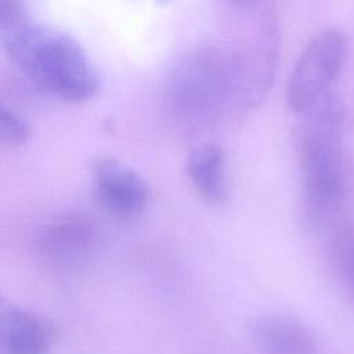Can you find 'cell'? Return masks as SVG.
<instances>
[{"label":"cell","mask_w":354,"mask_h":354,"mask_svg":"<svg viewBox=\"0 0 354 354\" xmlns=\"http://www.w3.org/2000/svg\"><path fill=\"white\" fill-rule=\"evenodd\" d=\"M299 134L303 214L308 228L336 223L347 196V169L342 142L344 106L325 94L306 113Z\"/></svg>","instance_id":"cell-1"},{"label":"cell","mask_w":354,"mask_h":354,"mask_svg":"<svg viewBox=\"0 0 354 354\" xmlns=\"http://www.w3.org/2000/svg\"><path fill=\"white\" fill-rule=\"evenodd\" d=\"M12 64L37 87L68 102L91 98L98 88L97 72L83 47L50 26L26 24L6 35Z\"/></svg>","instance_id":"cell-2"},{"label":"cell","mask_w":354,"mask_h":354,"mask_svg":"<svg viewBox=\"0 0 354 354\" xmlns=\"http://www.w3.org/2000/svg\"><path fill=\"white\" fill-rule=\"evenodd\" d=\"M242 65L216 47L198 48L171 69L163 104L170 118L185 129L214 123L239 93Z\"/></svg>","instance_id":"cell-3"},{"label":"cell","mask_w":354,"mask_h":354,"mask_svg":"<svg viewBox=\"0 0 354 354\" xmlns=\"http://www.w3.org/2000/svg\"><path fill=\"white\" fill-rule=\"evenodd\" d=\"M347 54L346 35L337 28H328L311 39L299 55L286 87L290 109L306 113L340 73Z\"/></svg>","instance_id":"cell-4"},{"label":"cell","mask_w":354,"mask_h":354,"mask_svg":"<svg viewBox=\"0 0 354 354\" xmlns=\"http://www.w3.org/2000/svg\"><path fill=\"white\" fill-rule=\"evenodd\" d=\"M93 194L108 213L133 218L145 213L151 192L144 178L123 162L104 156L91 166Z\"/></svg>","instance_id":"cell-5"},{"label":"cell","mask_w":354,"mask_h":354,"mask_svg":"<svg viewBox=\"0 0 354 354\" xmlns=\"http://www.w3.org/2000/svg\"><path fill=\"white\" fill-rule=\"evenodd\" d=\"M97 238V227L90 217L68 213L53 218L39 230L36 248L50 266L72 267L90 257Z\"/></svg>","instance_id":"cell-6"},{"label":"cell","mask_w":354,"mask_h":354,"mask_svg":"<svg viewBox=\"0 0 354 354\" xmlns=\"http://www.w3.org/2000/svg\"><path fill=\"white\" fill-rule=\"evenodd\" d=\"M54 339L53 326L28 310L10 307L1 315L3 354H47Z\"/></svg>","instance_id":"cell-7"},{"label":"cell","mask_w":354,"mask_h":354,"mask_svg":"<svg viewBox=\"0 0 354 354\" xmlns=\"http://www.w3.org/2000/svg\"><path fill=\"white\" fill-rule=\"evenodd\" d=\"M253 340L259 354H319L304 326L279 315L260 318L253 328Z\"/></svg>","instance_id":"cell-8"},{"label":"cell","mask_w":354,"mask_h":354,"mask_svg":"<svg viewBox=\"0 0 354 354\" xmlns=\"http://www.w3.org/2000/svg\"><path fill=\"white\" fill-rule=\"evenodd\" d=\"M187 173L198 194L212 203H223L228 196L224 151L214 144L195 148L187 163Z\"/></svg>","instance_id":"cell-9"},{"label":"cell","mask_w":354,"mask_h":354,"mask_svg":"<svg viewBox=\"0 0 354 354\" xmlns=\"http://www.w3.org/2000/svg\"><path fill=\"white\" fill-rule=\"evenodd\" d=\"M329 260L339 281L354 297V230L339 227L332 231Z\"/></svg>","instance_id":"cell-10"},{"label":"cell","mask_w":354,"mask_h":354,"mask_svg":"<svg viewBox=\"0 0 354 354\" xmlns=\"http://www.w3.org/2000/svg\"><path fill=\"white\" fill-rule=\"evenodd\" d=\"M29 140V129L14 112L1 106L0 111V145L3 149H17Z\"/></svg>","instance_id":"cell-11"},{"label":"cell","mask_w":354,"mask_h":354,"mask_svg":"<svg viewBox=\"0 0 354 354\" xmlns=\"http://www.w3.org/2000/svg\"><path fill=\"white\" fill-rule=\"evenodd\" d=\"M0 24L6 35L28 24L22 0H0Z\"/></svg>","instance_id":"cell-12"},{"label":"cell","mask_w":354,"mask_h":354,"mask_svg":"<svg viewBox=\"0 0 354 354\" xmlns=\"http://www.w3.org/2000/svg\"><path fill=\"white\" fill-rule=\"evenodd\" d=\"M230 1L234 3V4H238V6H246V4H250V3H253L256 0H230Z\"/></svg>","instance_id":"cell-13"},{"label":"cell","mask_w":354,"mask_h":354,"mask_svg":"<svg viewBox=\"0 0 354 354\" xmlns=\"http://www.w3.org/2000/svg\"><path fill=\"white\" fill-rule=\"evenodd\" d=\"M158 1H160V3H166V1H169V0H158Z\"/></svg>","instance_id":"cell-14"}]
</instances>
